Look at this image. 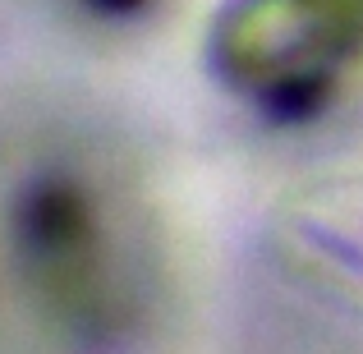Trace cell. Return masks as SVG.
<instances>
[{
	"instance_id": "obj_1",
	"label": "cell",
	"mask_w": 363,
	"mask_h": 354,
	"mask_svg": "<svg viewBox=\"0 0 363 354\" xmlns=\"http://www.w3.org/2000/svg\"><path fill=\"white\" fill-rule=\"evenodd\" d=\"M212 51L253 106L308 116L363 60V0H235L216 18Z\"/></svg>"
},
{
	"instance_id": "obj_3",
	"label": "cell",
	"mask_w": 363,
	"mask_h": 354,
	"mask_svg": "<svg viewBox=\"0 0 363 354\" xmlns=\"http://www.w3.org/2000/svg\"><path fill=\"white\" fill-rule=\"evenodd\" d=\"M92 14H106V18H124V14H143L152 0H83Z\"/></svg>"
},
{
	"instance_id": "obj_2",
	"label": "cell",
	"mask_w": 363,
	"mask_h": 354,
	"mask_svg": "<svg viewBox=\"0 0 363 354\" xmlns=\"http://www.w3.org/2000/svg\"><path fill=\"white\" fill-rule=\"evenodd\" d=\"M18 235L28 244V258L60 281H79V272H88L97 258V216L88 198L60 179H46L37 194H28Z\"/></svg>"
}]
</instances>
